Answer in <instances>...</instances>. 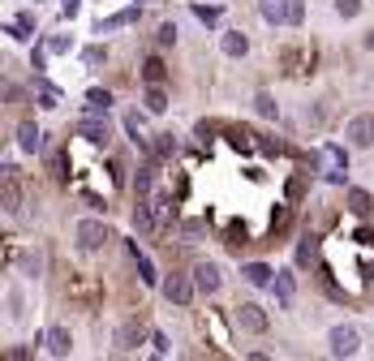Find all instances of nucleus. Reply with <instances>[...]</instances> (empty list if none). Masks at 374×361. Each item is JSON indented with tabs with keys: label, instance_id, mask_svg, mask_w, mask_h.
<instances>
[{
	"label": "nucleus",
	"instance_id": "obj_1",
	"mask_svg": "<svg viewBox=\"0 0 374 361\" xmlns=\"http://www.w3.org/2000/svg\"><path fill=\"white\" fill-rule=\"evenodd\" d=\"M258 13L271 26H302V17H306L302 0H258Z\"/></svg>",
	"mask_w": 374,
	"mask_h": 361
},
{
	"label": "nucleus",
	"instance_id": "obj_2",
	"mask_svg": "<svg viewBox=\"0 0 374 361\" xmlns=\"http://www.w3.org/2000/svg\"><path fill=\"white\" fill-rule=\"evenodd\" d=\"M78 134H82L86 142H95V146H104V142H108V116L95 112V108H86V116L78 121Z\"/></svg>",
	"mask_w": 374,
	"mask_h": 361
},
{
	"label": "nucleus",
	"instance_id": "obj_3",
	"mask_svg": "<svg viewBox=\"0 0 374 361\" xmlns=\"http://www.w3.org/2000/svg\"><path fill=\"white\" fill-rule=\"evenodd\" d=\"M73 237H78L82 249H99V245L108 241V224L104 220H82L78 228H73Z\"/></svg>",
	"mask_w": 374,
	"mask_h": 361
},
{
	"label": "nucleus",
	"instance_id": "obj_4",
	"mask_svg": "<svg viewBox=\"0 0 374 361\" xmlns=\"http://www.w3.org/2000/svg\"><path fill=\"white\" fill-rule=\"evenodd\" d=\"M344 172H348V155L327 142V146H322V176L336 180V185H344Z\"/></svg>",
	"mask_w": 374,
	"mask_h": 361
},
{
	"label": "nucleus",
	"instance_id": "obj_5",
	"mask_svg": "<svg viewBox=\"0 0 374 361\" xmlns=\"http://www.w3.org/2000/svg\"><path fill=\"white\" fill-rule=\"evenodd\" d=\"M332 357H353L357 348H361V335H357V327H332Z\"/></svg>",
	"mask_w": 374,
	"mask_h": 361
},
{
	"label": "nucleus",
	"instance_id": "obj_6",
	"mask_svg": "<svg viewBox=\"0 0 374 361\" xmlns=\"http://www.w3.org/2000/svg\"><path fill=\"white\" fill-rule=\"evenodd\" d=\"M237 327L249 331V335H263V331H267V314H263V305L241 301V305H237Z\"/></svg>",
	"mask_w": 374,
	"mask_h": 361
},
{
	"label": "nucleus",
	"instance_id": "obj_7",
	"mask_svg": "<svg viewBox=\"0 0 374 361\" xmlns=\"http://www.w3.org/2000/svg\"><path fill=\"white\" fill-rule=\"evenodd\" d=\"M194 289H198V284H194V279H185V275L164 279V297H168L172 305H189V301H194Z\"/></svg>",
	"mask_w": 374,
	"mask_h": 361
},
{
	"label": "nucleus",
	"instance_id": "obj_8",
	"mask_svg": "<svg viewBox=\"0 0 374 361\" xmlns=\"http://www.w3.org/2000/svg\"><path fill=\"white\" fill-rule=\"evenodd\" d=\"M344 134H348V142H353V146H370L374 142V116H353Z\"/></svg>",
	"mask_w": 374,
	"mask_h": 361
},
{
	"label": "nucleus",
	"instance_id": "obj_9",
	"mask_svg": "<svg viewBox=\"0 0 374 361\" xmlns=\"http://www.w3.org/2000/svg\"><path fill=\"white\" fill-rule=\"evenodd\" d=\"M194 284H198V293H215L219 284H224V275H219L215 263H198L194 267Z\"/></svg>",
	"mask_w": 374,
	"mask_h": 361
},
{
	"label": "nucleus",
	"instance_id": "obj_10",
	"mask_svg": "<svg viewBox=\"0 0 374 361\" xmlns=\"http://www.w3.org/2000/svg\"><path fill=\"white\" fill-rule=\"evenodd\" d=\"M43 340H47V353H52V357H69V353H73V335H69L65 327H52Z\"/></svg>",
	"mask_w": 374,
	"mask_h": 361
},
{
	"label": "nucleus",
	"instance_id": "obj_11",
	"mask_svg": "<svg viewBox=\"0 0 374 361\" xmlns=\"http://www.w3.org/2000/svg\"><path fill=\"white\" fill-rule=\"evenodd\" d=\"M17 146L26 151V155H39V151H43V134H39V125H31V121L22 125V129H17Z\"/></svg>",
	"mask_w": 374,
	"mask_h": 361
},
{
	"label": "nucleus",
	"instance_id": "obj_12",
	"mask_svg": "<svg viewBox=\"0 0 374 361\" xmlns=\"http://www.w3.org/2000/svg\"><path fill=\"white\" fill-rule=\"evenodd\" d=\"M219 47H224V56H245V52H249V39H245V31H228V35H224L219 39Z\"/></svg>",
	"mask_w": 374,
	"mask_h": 361
},
{
	"label": "nucleus",
	"instance_id": "obj_13",
	"mask_svg": "<svg viewBox=\"0 0 374 361\" xmlns=\"http://www.w3.org/2000/svg\"><path fill=\"white\" fill-rule=\"evenodd\" d=\"M130 254H134V263H138V279H142V284H159V275H155V267H151V258L138 249V241H130Z\"/></svg>",
	"mask_w": 374,
	"mask_h": 361
},
{
	"label": "nucleus",
	"instance_id": "obj_14",
	"mask_svg": "<svg viewBox=\"0 0 374 361\" xmlns=\"http://www.w3.org/2000/svg\"><path fill=\"white\" fill-rule=\"evenodd\" d=\"M0 202H5V211H9V215H17V211H22V190H17V176H5Z\"/></svg>",
	"mask_w": 374,
	"mask_h": 361
},
{
	"label": "nucleus",
	"instance_id": "obj_15",
	"mask_svg": "<svg viewBox=\"0 0 374 361\" xmlns=\"http://www.w3.org/2000/svg\"><path fill=\"white\" fill-rule=\"evenodd\" d=\"M142 103H146V112H168V95H164V86L159 82H151V86H146V95H142Z\"/></svg>",
	"mask_w": 374,
	"mask_h": 361
},
{
	"label": "nucleus",
	"instance_id": "obj_16",
	"mask_svg": "<svg viewBox=\"0 0 374 361\" xmlns=\"http://www.w3.org/2000/svg\"><path fill=\"white\" fill-rule=\"evenodd\" d=\"M138 340H142V327H138V323H125V327L116 331V348H120V353H130Z\"/></svg>",
	"mask_w": 374,
	"mask_h": 361
},
{
	"label": "nucleus",
	"instance_id": "obj_17",
	"mask_svg": "<svg viewBox=\"0 0 374 361\" xmlns=\"http://www.w3.org/2000/svg\"><path fill=\"white\" fill-rule=\"evenodd\" d=\"M348 211H353V215H370L374 211V198L366 190H348Z\"/></svg>",
	"mask_w": 374,
	"mask_h": 361
},
{
	"label": "nucleus",
	"instance_id": "obj_18",
	"mask_svg": "<svg viewBox=\"0 0 374 361\" xmlns=\"http://www.w3.org/2000/svg\"><path fill=\"white\" fill-rule=\"evenodd\" d=\"M241 275H245V284H271L276 271H271L267 263H249V267H241Z\"/></svg>",
	"mask_w": 374,
	"mask_h": 361
},
{
	"label": "nucleus",
	"instance_id": "obj_19",
	"mask_svg": "<svg viewBox=\"0 0 374 361\" xmlns=\"http://www.w3.org/2000/svg\"><path fill=\"white\" fill-rule=\"evenodd\" d=\"M293 293H297L293 275H288V271H280V275H276V301H280V305H293Z\"/></svg>",
	"mask_w": 374,
	"mask_h": 361
},
{
	"label": "nucleus",
	"instance_id": "obj_20",
	"mask_svg": "<svg viewBox=\"0 0 374 361\" xmlns=\"http://www.w3.org/2000/svg\"><path fill=\"white\" fill-rule=\"evenodd\" d=\"M130 22H138V9H120V13L104 17V22H99V31H116V26H130Z\"/></svg>",
	"mask_w": 374,
	"mask_h": 361
},
{
	"label": "nucleus",
	"instance_id": "obj_21",
	"mask_svg": "<svg viewBox=\"0 0 374 361\" xmlns=\"http://www.w3.org/2000/svg\"><path fill=\"white\" fill-rule=\"evenodd\" d=\"M254 112H258V116H267V121H276V116H280V108H276V99H271L267 91H258V95H254Z\"/></svg>",
	"mask_w": 374,
	"mask_h": 361
},
{
	"label": "nucleus",
	"instance_id": "obj_22",
	"mask_svg": "<svg viewBox=\"0 0 374 361\" xmlns=\"http://www.w3.org/2000/svg\"><path fill=\"white\" fill-rule=\"evenodd\" d=\"M125 129H130V138H134L138 146H146V125H142V116H138V112L125 116Z\"/></svg>",
	"mask_w": 374,
	"mask_h": 361
},
{
	"label": "nucleus",
	"instance_id": "obj_23",
	"mask_svg": "<svg viewBox=\"0 0 374 361\" xmlns=\"http://www.w3.org/2000/svg\"><path fill=\"white\" fill-rule=\"evenodd\" d=\"M39 103L43 108H61V91L52 82H43V77H39Z\"/></svg>",
	"mask_w": 374,
	"mask_h": 361
},
{
	"label": "nucleus",
	"instance_id": "obj_24",
	"mask_svg": "<svg viewBox=\"0 0 374 361\" xmlns=\"http://www.w3.org/2000/svg\"><path fill=\"white\" fill-rule=\"evenodd\" d=\"M142 77H146V86H151V82H164V61H159V56H151V61L142 65Z\"/></svg>",
	"mask_w": 374,
	"mask_h": 361
},
{
	"label": "nucleus",
	"instance_id": "obj_25",
	"mask_svg": "<svg viewBox=\"0 0 374 361\" xmlns=\"http://www.w3.org/2000/svg\"><path fill=\"white\" fill-rule=\"evenodd\" d=\"M134 185H138V194H151V185H155V168H151V164H146V168H138Z\"/></svg>",
	"mask_w": 374,
	"mask_h": 361
},
{
	"label": "nucleus",
	"instance_id": "obj_26",
	"mask_svg": "<svg viewBox=\"0 0 374 361\" xmlns=\"http://www.w3.org/2000/svg\"><path fill=\"white\" fill-rule=\"evenodd\" d=\"M31 26H35V17H31V13H22V17L9 26V35H13V39H31Z\"/></svg>",
	"mask_w": 374,
	"mask_h": 361
},
{
	"label": "nucleus",
	"instance_id": "obj_27",
	"mask_svg": "<svg viewBox=\"0 0 374 361\" xmlns=\"http://www.w3.org/2000/svg\"><path fill=\"white\" fill-rule=\"evenodd\" d=\"M86 103H91L95 112H108V103H112V91H99V86H95V91L86 95Z\"/></svg>",
	"mask_w": 374,
	"mask_h": 361
},
{
	"label": "nucleus",
	"instance_id": "obj_28",
	"mask_svg": "<svg viewBox=\"0 0 374 361\" xmlns=\"http://www.w3.org/2000/svg\"><path fill=\"white\" fill-rule=\"evenodd\" d=\"M69 47H73V39H65V35H52V39H47V52H52V56H65Z\"/></svg>",
	"mask_w": 374,
	"mask_h": 361
},
{
	"label": "nucleus",
	"instance_id": "obj_29",
	"mask_svg": "<svg viewBox=\"0 0 374 361\" xmlns=\"http://www.w3.org/2000/svg\"><path fill=\"white\" fill-rule=\"evenodd\" d=\"M336 13L340 17H357L361 13V0H336Z\"/></svg>",
	"mask_w": 374,
	"mask_h": 361
},
{
	"label": "nucleus",
	"instance_id": "obj_30",
	"mask_svg": "<svg viewBox=\"0 0 374 361\" xmlns=\"http://www.w3.org/2000/svg\"><path fill=\"white\" fill-rule=\"evenodd\" d=\"M172 43H177V26L164 22V26H159V47H172Z\"/></svg>",
	"mask_w": 374,
	"mask_h": 361
},
{
	"label": "nucleus",
	"instance_id": "obj_31",
	"mask_svg": "<svg viewBox=\"0 0 374 361\" xmlns=\"http://www.w3.org/2000/svg\"><path fill=\"white\" fill-rule=\"evenodd\" d=\"M194 13H198V22H207V26H215V22H219V9H207V5H198Z\"/></svg>",
	"mask_w": 374,
	"mask_h": 361
},
{
	"label": "nucleus",
	"instance_id": "obj_32",
	"mask_svg": "<svg viewBox=\"0 0 374 361\" xmlns=\"http://www.w3.org/2000/svg\"><path fill=\"white\" fill-rule=\"evenodd\" d=\"M159 155H172V151H177V138H172V134H159V146H155Z\"/></svg>",
	"mask_w": 374,
	"mask_h": 361
},
{
	"label": "nucleus",
	"instance_id": "obj_33",
	"mask_svg": "<svg viewBox=\"0 0 374 361\" xmlns=\"http://www.w3.org/2000/svg\"><path fill=\"white\" fill-rule=\"evenodd\" d=\"M151 344H155V353H159V357H164V353L172 348V344H168V335H164V331H155V335H151Z\"/></svg>",
	"mask_w": 374,
	"mask_h": 361
},
{
	"label": "nucleus",
	"instance_id": "obj_34",
	"mask_svg": "<svg viewBox=\"0 0 374 361\" xmlns=\"http://www.w3.org/2000/svg\"><path fill=\"white\" fill-rule=\"evenodd\" d=\"M78 5H82V0H61V9H65V17H73V13H78Z\"/></svg>",
	"mask_w": 374,
	"mask_h": 361
}]
</instances>
